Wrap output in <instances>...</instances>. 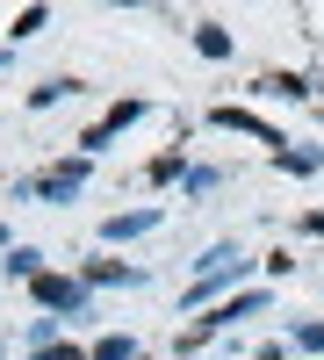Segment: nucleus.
Masks as SVG:
<instances>
[{
  "instance_id": "nucleus-1",
  "label": "nucleus",
  "mask_w": 324,
  "mask_h": 360,
  "mask_svg": "<svg viewBox=\"0 0 324 360\" xmlns=\"http://www.w3.org/2000/svg\"><path fill=\"white\" fill-rule=\"evenodd\" d=\"M231 274H245V252H238V245H216L209 259H202V274L188 281V295H181V303H202V295H209L216 281H231Z\"/></svg>"
},
{
  "instance_id": "nucleus-2",
  "label": "nucleus",
  "mask_w": 324,
  "mask_h": 360,
  "mask_svg": "<svg viewBox=\"0 0 324 360\" xmlns=\"http://www.w3.org/2000/svg\"><path fill=\"white\" fill-rule=\"evenodd\" d=\"M29 295H37L44 310H72V317L86 310V288H79L72 274H37V281H29Z\"/></svg>"
},
{
  "instance_id": "nucleus-3",
  "label": "nucleus",
  "mask_w": 324,
  "mask_h": 360,
  "mask_svg": "<svg viewBox=\"0 0 324 360\" xmlns=\"http://www.w3.org/2000/svg\"><path fill=\"white\" fill-rule=\"evenodd\" d=\"M137 115H144V101H115V108L101 115V123H94V130H79V152H86V159H94V152H101V144H108L115 130H130V123H137Z\"/></svg>"
},
{
  "instance_id": "nucleus-4",
  "label": "nucleus",
  "mask_w": 324,
  "mask_h": 360,
  "mask_svg": "<svg viewBox=\"0 0 324 360\" xmlns=\"http://www.w3.org/2000/svg\"><path fill=\"white\" fill-rule=\"evenodd\" d=\"M79 188H86V159H65V166H51V173L29 180V195H51V202H65V195H79Z\"/></svg>"
},
{
  "instance_id": "nucleus-5",
  "label": "nucleus",
  "mask_w": 324,
  "mask_h": 360,
  "mask_svg": "<svg viewBox=\"0 0 324 360\" xmlns=\"http://www.w3.org/2000/svg\"><path fill=\"white\" fill-rule=\"evenodd\" d=\"M209 123H216V130H245V137H259V144H281V130H267L252 108H216Z\"/></svg>"
},
{
  "instance_id": "nucleus-6",
  "label": "nucleus",
  "mask_w": 324,
  "mask_h": 360,
  "mask_svg": "<svg viewBox=\"0 0 324 360\" xmlns=\"http://www.w3.org/2000/svg\"><path fill=\"white\" fill-rule=\"evenodd\" d=\"M195 51L202 58H231L238 44H231V29H216V22H195Z\"/></svg>"
},
{
  "instance_id": "nucleus-7",
  "label": "nucleus",
  "mask_w": 324,
  "mask_h": 360,
  "mask_svg": "<svg viewBox=\"0 0 324 360\" xmlns=\"http://www.w3.org/2000/svg\"><path fill=\"white\" fill-rule=\"evenodd\" d=\"M159 224V209H130V217H108V238L123 245V238H137V231H152Z\"/></svg>"
},
{
  "instance_id": "nucleus-8",
  "label": "nucleus",
  "mask_w": 324,
  "mask_h": 360,
  "mask_svg": "<svg viewBox=\"0 0 324 360\" xmlns=\"http://www.w3.org/2000/svg\"><path fill=\"white\" fill-rule=\"evenodd\" d=\"M86 360H137V346H130V332H108V339H94Z\"/></svg>"
},
{
  "instance_id": "nucleus-9",
  "label": "nucleus",
  "mask_w": 324,
  "mask_h": 360,
  "mask_svg": "<svg viewBox=\"0 0 324 360\" xmlns=\"http://www.w3.org/2000/svg\"><path fill=\"white\" fill-rule=\"evenodd\" d=\"M267 94H281V101H310V79H303V72H274Z\"/></svg>"
},
{
  "instance_id": "nucleus-10",
  "label": "nucleus",
  "mask_w": 324,
  "mask_h": 360,
  "mask_svg": "<svg viewBox=\"0 0 324 360\" xmlns=\"http://www.w3.org/2000/svg\"><path fill=\"white\" fill-rule=\"evenodd\" d=\"M86 281H144V274L123 266V259H94V266H86Z\"/></svg>"
},
{
  "instance_id": "nucleus-11",
  "label": "nucleus",
  "mask_w": 324,
  "mask_h": 360,
  "mask_svg": "<svg viewBox=\"0 0 324 360\" xmlns=\"http://www.w3.org/2000/svg\"><path fill=\"white\" fill-rule=\"evenodd\" d=\"M65 94H79V86H72V79H44V86H37V94H29V108H51V101H65Z\"/></svg>"
},
{
  "instance_id": "nucleus-12",
  "label": "nucleus",
  "mask_w": 324,
  "mask_h": 360,
  "mask_svg": "<svg viewBox=\"0 0 324 360\" xmlns=\"http://www.w3.org/2000/svg\"><path fill=\"white\" fill-rule=\"evenodd\" d=\"M44 22H51V8H22V15H15V29H8V37H37Z\"/></svg>"
},
{
  "instance_id": "nucleus-13",
  "label": "nucleus",
  "mask_w": 324,
  "mask_h": 360,
  "mask_svg": "<svg viewBox=\"0 0 324 360\" xmlns=\"http://www.w3.org/2000/svg\"><path fill=\"white\" fill-rule=\"evenodd\" d=\"M8 274H29V281H37V252H29V245H15V252H8Z\"/></svg>"
},
{
  "instance_id": "nucleus-14",
  "label": "nucleus",
  "mask_w": 324,
  "mask_h": 360,
  "mask_svg": "<svg viewBox=\"0 0 324 360\" xmlns=\"http://www.w3.org/2000/svg\"><path fill=\"white\" fill-rule=\"evenodd\" d=\"M296 346H303V353H317V346H324V324H303V332H296Z\"/></svg>"
},
{
  "instance_id": "nucleus-15",
  "label": "nucleus",
  "mask_w": 324,
  "mask_h": 360,
  "mask_svg": "<svg viewBox=\"0 0 324 360\" xmlns=\"http://www.w3.org/2000/svg\"><path fill=\"white\" fill-rule=\"evenodd\" d=\"M0 245H8V224H0Z\"/></svg>"
},
{
  "instance_id": "nucleus-16",
  "label": "nucleus",
  "mask_w": 324,
  "mask_h": 360,
  "mask_svg": "<svg viewBox=\"0 0 324 360\" xmlns=\"http://www.w3.org/2000/svg\"><path fill=\"white\" fill-rule=\"evenodd\" d=\"M0 65H8V51H0Z\"/></svg>"
}]
</instances>
